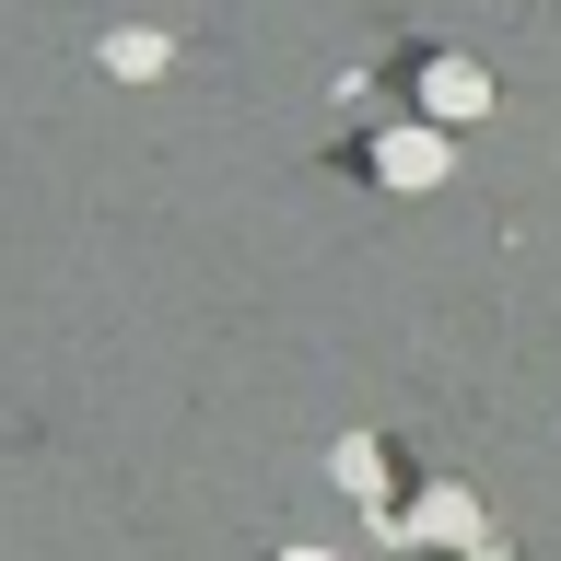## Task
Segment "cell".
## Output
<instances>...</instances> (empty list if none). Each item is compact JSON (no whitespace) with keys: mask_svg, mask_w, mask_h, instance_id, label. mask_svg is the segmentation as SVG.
<instances>
[{"mask_svg":"<svg viewBox=\"0 0 561 561\" xmlns=\"http://www.w3.org/2000/svg\"><path fill=\"white\" fill-rule=\"evenodd\" d=\"M340 491H351V503H375V491H386V445H375V433H351V445H340Z\"/></svg>","mask_w":561,"mask_h":561,"instance_id":"5b68a950","label":"cell"},{"mask_svg":"<svg viewBox=\"0 0 561 561\" xmlns=\"http://www.w3.org/2000/svg\"><path fill=\"white\" fill-rule=\"evenodd\" d=\"M410 526H421V538H456V550H468V538H480V503H468V491H421V503H410Z\"/></svg>","mask_w":561,"mask_h":561,"instance_id":"3957f363","label":"cell"},{"mask_svg":"<svg viewBox=\"0 0 561 561\" xmlns=\"http://www.w3.org/2000/svg\"><path fill=\"white\" fill-rule=\"evenodd\" d=\"M421 105H433V129H468V117H491V70L480 59H433L421 70Z\"/></svg>","mask_w":561,"mask_h":561,"instance_id":"6da1fadb","label":"cell"},{"mask_svg":"<svg viewBox=\"0 0 561 561\" xmlns=\"http://www.w3.org/2000/svg\"><path fill=\"white\" fill-rule=\"evenodd\" d=\"M280 561H328V550H280Z\"/></svg>","mask_w":561,"mask_h":561,"instance_id":"8992f818","label":"cell"},{"mask_svg":"<svg viewBox=\"0 0 561 561\" xmlns=\"http://www.w3.org/2000/svg\"><path fill=\"white\" fill-rule=\"evenodd\" d=\"M445 164H456L445 129H386L375 140V175H386V187H445Z\"/></svg>","mask_w":561,"mask_h":561,"instance_id":"7a4b0ae2","label":"cell"},{"mask_svg":"<svg viewBox=\"0 0 561 561\" xmlns=\"http://www.w3.org/2000/svg\"><path fill=\"white\" fill-rule=\"evenodd\" d=\"M105 70H117V82H152V70H175V47L164 35H105Z\"/></svg>","mask_w":561,"mask_h":561,"instance_id":"277c9868","label":"cell"}]
</instances>
